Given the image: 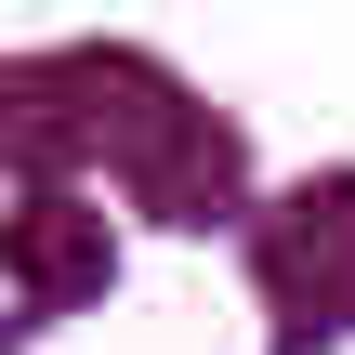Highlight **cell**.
Wrapping results in <instances>:
<instances>
[{
    "label": "cell",
    "mask_w": 355,
    "mask_h": 355,
    "mask_svg": "<svg viewBox=\"0 0 355 355\" xmlns=\"http://www.w3.org/2000/svg\"><path fill=\"white\" fill-rule=\"evenodd\" d=\"M0 158L13 184H119L158 237H250V132L145 40H53L0 66Z\"/></svg>",
    "instance_id": "1"
},
{
    "label": "cell",
    "mask_w": 355,
    "mask_h": 355,
    "mask_svg": "<svg viewBox=\"0 0 355 355\" xmlns=\"http://www.w3.org/2000/svg\"><path fill=\"white\" fill-rule=\"evenodd\" d=\"M250 303H263V355H343L355 343V158L277 184L250 211Z\"/></svg>",
    "instance_id": "2"
},
{
    "label": "cell",
    "mask_w": 355,
    "mask_h": 355,
    "mask_svg": "<svg viewBox=\"0 0 355 355\" xmlns=\"http://www.w3.org/2000/svg\"><path fill=\"white\" fill-rule=\"evenodd\" d=\"M105 290H119V224H105V198H92V184H13V211H0V329L40 343V329L92 316Z\"/></svg>",
    "instance_id": "3"
}]
</instances>
